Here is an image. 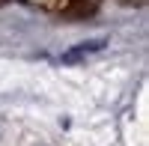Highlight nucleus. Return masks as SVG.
<instances>
[{
    "mask_svg": "<svg viewBox=\"0 0 149 146\" xmlns=\"http://www.w3.org/2000/svg\"><path fill=\"white\" fill-rule=\"evenodd\" d=\"M104 45H107V39H86L81 45L69 48V51H63V54H60V63H78V60H86V57H93L98 51H104Z\"/></svg>",
    "mask_w": 149,
    "mask_h": 146,
    "instance_id": "obj_1",
    "label": "nucleus"
}]
</instances>
